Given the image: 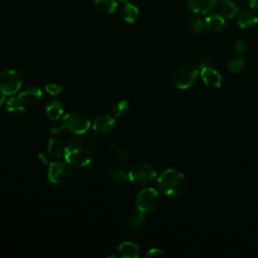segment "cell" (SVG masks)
Segmentation results:
<instances>
[{
	"mask_svg": "<svg viewBox=\"0 0 258 258\" xmlns=\"http://www.w3.org/2000/svg\"><path fill=\"white\" fill-rule=\"evenodd\" d=\"M90 127L91 121L87 115L81 112H71L62 117L58 126L51 128V133L67 131L75 135H80L87 132Z\"/></svg>",
	"mask_w": 258,
	"mask_h": 258,
	"instance_id": "cell-3",
	"label": "cell"
},
{
	"mask_svg": "<svg viewBox=\"0 0 258 258\" xmlns=\"http://www.w3.org/2000/svg\"><path fill=\"white\" fill-rule=\"evenodd\" d=\"M5 110L9 116H11L12 118H15V119L23 118L27 114L26 107L19 106V105H11V106L6 105Z\"/></svg>",
	"mask_w": 258,
	"mask_h": 258,
	"instance_id": "cell-23",
	"label": "cell"
},
{
	"mask_svg": "<svg viewBox=\"0 0 258 258\" xmlns=\"http://www.w3.org/2000/svg\"><path fill=\"white\" fill-rule=\"evenodd\" d=\"M249 6L253 9H258V0H249Z\"/></svg>",
	"mask_w": 258,
	"mask_h": 258,
	"instance_id": "cell-31",
	"label": "cell"
},
{
	"mask_svg": "<svg viewBox=\"0 0 258 258\" xmlns=\"http://www.w3.org/2000/svg\"><path fill=\"white\" fill-rule=\"evenodd\" d=\"M200 75L206 86L211 88H220L222 77L220 73L209 66H200Z\"/></svg>",
	"mask_w": 258,
	"mask_h": 258,
	"instance_id": "cell-11",
	"label": "cell"
},
{
	"mask_svg": "<svg viewBox=\"0 0 258 258\" xmlns=\"http://www.w3.org/2000/svg\"><path fill=\"white\" fill-rule=\"evenodd\" d=\"M22 86V77L20 74L11 69L0 72V92L6 96H12L17 93Z\"/></svg>",
	"mask_w": 258,
	"mask_h": 258,
	"instance_id": "cell-7",
	"label": "cell"
},
{
	"mask_svg": "<svg viewBox=\"0 0 258 258\" xmlns=\"http://www.w3.org/2000/svg\"><path fill=\"white\" fill-rule=\"evenodd\" d=\"M119 1H121V2H128L129 0H119Z\"/></svg>",
	"mask_w": 258,
	"mask_h": 258,
	"instance_id": "cell-33",
	"label": "cell"
},
{
	"mask_svg": "<svg viewBox=\"0 0 258 258\" xmlns=\"http://www.w3.org/2000/svg\"><path fill=\"white\" fill-rule=\"evenodd\" d=\"M235 17L238 25L241 28H251L258 23V16L250 9L238 10Z\"/></svg>",
	"mask_w": 258,
	"mask_h": 258,
	"instance_id": "cell-12",
	"label": "cell"
},
{
	"mask_svg": "<svg viewBox=\"0 0 258 258\" xmlns=\"http://www.w3.org/2000/svg\"><path fill=\"white\" fill-rule=\"evenodd\" d=\"M41 90L40 88L36 86H28L24 88L16 97H11L9 100H7L6 105H19L26 107L28 105H32L36 103L41 98Z\"/></svg>",
	"mask_w": 258,
	"mask_h": 258,
	"instance_id": "cell-9",
	"label": "cell"
},
{
	"mask_svg": "<svg viewBox=\"0 0 258 258\" xmlns=\"http://www.w3.org/2000/svg\"><path fill=\"white\" fill-rule=\"evenodd\" d=\"M157 185L163 195L175 198L181 196L186 190L187 181L183 173L176 169L168 168L157 177Z\"/></svg>",
	"mask_w": 258,
	"mask_h": 258,
	"instance_id": "cell-2",
	"label": "cell"
},
{
	"mask_svg": "<svg viewBox=\"0 0 258 258\" xmlns=\"http://www.w3.org/2000/svg\"><path fill=\"white\" fill-rule=\"evenodd\" d=\"M188 27L195 33H202L206 29L204 20H202L199 17L190 18L188 21Z\"/></svg>",
	"mask_w": 258,
	"mask_h": 258,
	"instance_id": "cell-26",
	"label": "cell"
},
{
	"mask_svg": "<svg viewBox=\"0 0 258 258\" xmlns=\"http://www.w3.org/2000/svg\"><path fill=\"white\" fill-rule=\"evenodd\" d=\"M234 49L235 51L238 53V54H243L246 50H247V45L245 43L244 40L242 39H239L235 42V45H234Z\"/></svg>",
	"mask_w": 258,
	"mask_h": 258,
	"instance_id": "cell-28",
	"label": "cell"
},
{
	"mask_svg": "<svg viewBox=\"0 0 258 258\" xmlns=\"http://www.w3.org/2000/svg\"><path fill=\"white\" fill-rule=\"evenodd\" d=\"M164 256H165V253L158 248H152L146 254V257H164Z\"/></svg>",
	"mask_w": 258,
	"mask_h": 258,
	"instance_id": "cell-30",
	"label": "cell"
},
{
	"mask_svg": "<svg viewBox=\"0 0 258 258\" xmlns=\"http://www.w3.org/2000/svg\"><path fill=\"white\" fill-rule=\"evenodd\" d=\"M216 8L218 9V13L221 14L225 19L235 17L238 12V7L231 0H218Z\"/></svg>",
	"mask_w": 258,
	"mask_h": 258,
	"instance_id": "cell-15",
	"label": "cell"
},
{
	"mask_svg": "<svg viewBox=\"0 0 258 258\" xmlns=\"http://www.w3.org/2000/svg\"><path fill=\"white\" fill-rule=\"evenodd\" d=\"M245 68V59L243 57H235L228 62V70L233 74H238Z\"/></svg>",
	"mask_w": 258,
	"mask_h": 258,
	"instance_id": "cell-25",
	"label": "cell"
},
{
	"mask_svg": "<svg viewBox=\"0 0 258 258\" xmlns=\"http://www.w3.org/2000/svg\"><path fill=\"white\" fill-rule=\"evenodd\" d=\"M44 90L46 91L47 94H49L50 96H55L58 95L61 91H62V87L57 85V84H47L44 87Z\"/></svg>",
	"mask_w": 258,
	"mask_h": 258,
	"instance_id": "cell-27",
	"label": "cell"
},
{
	"mask_svg": "<svg viewBox=\"0 0 258 258\" xmlns=\"http://www.w3.org/2000/svg\"><path fill=\"white\" fill-rule=\"evenodd\" d=\"M5 94H3V93H1L0 92V107L3 105V103H4V101H5Z\"/></svg>",
	"mask_w": 258,
	"mask_h": 258,
	"instance_id": "cell-32",
	"label": "cell"
},
{
	"mask_svg": "<svg viewBox=\"0 0 258 258\" xmlns=\"http://www.w3.org/2000/svg\"><path fill=\"white\" fill-rule=\"evenodd\" d=\"M200 74V66H191V64H183L178 67L173 75H172V83L173 85L180 90H186L190 88Z\"/></svg>",
	"mask_w": 258,
	"mask_h": 258,
	"instance_id": "cell-4",
	"label": "cell"
},
{
	"mask_svg": "<svg viewBox=\"0 0 258 258\" xmlns=\"http://www.w3.org/2000/svg\"><path fill=\"white\" fill-rule=\"evenodd\" d=\"M63 113V107L60 101L56 99H51L47 102L45 106V115L51 121H56L60 118Z\"/></svg>",
	"mask_w": 258,
	"mask_h": 258,
	"instance_id": "cell-16",
	"label": "cell"
},
{
	"mask_svg": "<svg viewBox=\"0 0 258 258\" xmlns=\"http://www.w3.org/2000/svg\"><path fill=\"white\" fill-rule=\"evenodd\" d=\"M128 111H129V104L126 100H121L117 102L112 108V112L114 116L117 118L125 116L128 113Z\"/></svg>",
	"mask_w": 258,
	"mask_h": 258,
	"instance_id": "cell-24",
	"label": "cell"
},
{
	"mask_svg": "<svg viewBox=\"0 0 258 258\" xmlns=\"http://www.w3.org/2000/svg\"><path fill=\"white\" fill-rule=\"evenodd\" d=\"M218 0H187L189 9L197 14H207L216 8Z\"/></svg>",
	"mask_w": 258,
	"mask_h": 258,
	"instance_id": "cell-13",
	"label": "cell"
},
{
	"mask_svg": "<svg viewBox=\"0 0 258 258\" xmlns=\"http://www.w3.org/2000/svg\"><path fill=\"white\" fill-rule=\"evenodd\" d=\"M158 202L159 196L157 190L153 187H144L138 192L135 199V206L137 210L143 213H149L157 207Z\"/></svg>",
	"mask_w": 258,
	"mask_h": 258,
	"instance_id": "cell-8",
	"label": "cell"
},
{
	"mask_svg": "<svg viewBox=\"0 0 258 258\" xmlns=\"http://www.w3.org/2000/svg\"><path fill=\"white\" fill-rule=\"evenodd\" d=\"M96 146L94 141L82 134L72 137L64 145V158L74 167H84L91 163L95 157Z\"/></svg>",
	"mask_w": 258,
	"mask_h": 258,
	"instance_id": "cell-1",
	"label": "cell"
},
{
	"mask_svg": "<svg viewBox=\"0 0 258 258\" xmlns=\"http://www.w3.org/2000/svg\"><path fill=\"white\" fill-rule=\"evenodd\" d=\"M138 15H139V10L135 5L129 2H124L121 8V16L124 21L128 23H133L138 18Z\"/></svg>",
	"mask_w": 258,
	"mask_h": 258,
	"instance_id": "cell-20",
	"label": "cell"
},
{
	"mask_svg": "<svg viewBox=\"0 0 258 258\" xmlns=\"http://www.w3.org/2000/svg\"><path fill=\"white\" fill-rule=\"evenodd\" d=\"M94 8L102 14H111L117 8L116 0H94Z\"/></svg>",
	"mask_w": 258,
	"mask_h": 258,
	"instance_id": "cell-21",
	"label": "cell"
},
{
	"mask_svg": "<svg viewBox=\"0 0 258 258\" xmlns=\"http://www.w3.org/2000/svg\"><path fill=\"white\" fill-rule=\"evenodd\" d=\"M63 150H64V147L62 146V143L59 139L52 138V137L49 139L47 143V153L49 156L58 158L63 152Z\"/></svg>",
	"mask_w": 258,
	"mask_h": 258,
	"instance_id": "cell-22",
	"label": "cell"
},
{
	"mask_svg": "<svg viewBox=\"0 0 258 258\" xmlns=\"http://www.w3.org/2000/svg\"><path fill=\"white\" fill-rule=\"evenodd\" d=\"M107 176H108V179L116 185H123L128 181H130L129 172H126L122 168L113 167L109 169L107 172Z\"/></svg>",
	"mask_w": 258,
	"mask_h": 258,
	"instance_id": "cell-17",
	"label": "cell"
},
{
	"mask_svg": "<svg viewBox=\"0 0 258 258\" xmlns=\"http://www.w3.org/2000/svg\"><path fill=\"white\" fill-rule=\"evenodd\" d=\"M145 213L137 210L135 212H133L129 218H128V228L132 231H140L141 229H143V227L146 224V218H145Z\"/></svg>",
	"mask_w": 258,
	"mask_h": 258,
	"instance_id": "cell-19",
	"label": "cell"
},
{
	"mask_svg": "<svg viewBox=\"0 0 258 258\" xmlns=\"http://www.w3.org/2000/svg\"><path fill=\"white\" fill-rule=\"evenodd\" d=\"M117 157L122 163H126L129 159V154L128 151L124 148H120L117 150Z\"/></svg>",
	"mask_w": 258,
	"mask_h": 258,
	"instance_id": "cell-29",
	"label": "cell"
},
{
	"mask_svg": "<svg viewBox=\"0 0 258 258\" xmlns=\"http://www.w3.org/2000/svg\"><path fill=\"white\" fill-rule=\"evenodd\" d=\"M156 177L154 167L146 162L136 163L129 170V179L137 186H144L151 183Z\"/></svg>",
	"mask_w": 258,
	"mask_h": 258,
	"instance_id": "cell-6",
	"label": "cell"
},
{
	"mask_svg": "<svg viewBox=\"0 0 258 258\" xmlns=\"http://www.w3.org/2000/svg\"><path fill=\"white\" fill-rule=\"evenodd\" d=\"M118 250L120 256L124 258H138L140 256V249L138 245L131 241L121 243Z\"/></svg>",
	"mask_w": 258,
	"mask_h": 258,
	"instance_id": "cell-18",
	"label": "cell"
},
{
	"mask_svg": "<svg viewBox=\"0 0 258 258\" xmlns=\"http://www.w3.org/2000/svg\"><path fill=\"white\" fill-rule=\"evenodd\" d=\"M205 22V28L213 33H217L220 32L225 25V18L217 13H211L210 15H208L206 17V19L204 20Z\"/></svg>",
	"mask_w": 258,
	"mask_h": 258,
	"instance_id": "cell-14",
	"label": "cell"
},
{
	"mask_svg": "<svg viewBox=\"0 0 258 258\" xmlns=\"http://www.w3.org/2000/svg\"><path fill=\"white\" fill-rule=\"evenodd\" d=\"M115 119L110 115H102L95 119L93 130L99 136L109 135L115 128Z\"/></svg>",
	"mask_w": 258,
	"mask_h": 258,
	"instance_id": "cell-10",
	"label": "cell"
},
{
	"mask_svg": "<svg viewBox=\"0 0 258 258\" xmlns=\"http://www.w3.org/2000/svg\"><path fill=\"white\" fill-rule=\"evenodd\" d=\"M47 178L52 186L61 188L70 182L72 178V171L67 163L62 161H53L49 164Z\"/></svg>",
	"mask_w": 258,
	"mask_h": 258,
	"instance_id": "cell-5",
	"label": "cell"
}]
</instances>
